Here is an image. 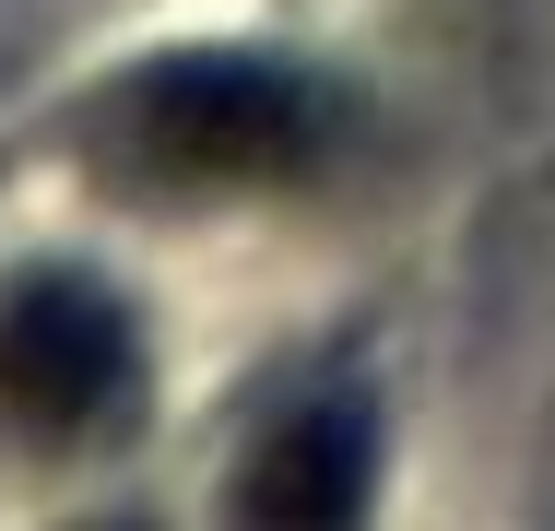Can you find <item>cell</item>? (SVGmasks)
Listing matches in <instances>:
<instances>
[{
    "mask_svg": "<svg viewBox=\"0 0 555 531\" xmlns=\"http://www.w3.org/2000/svg\"><path fill=\"white\" fill-rule=\"evenodd\" d=\"M320 95L296 83V72H272V60H166V72H142L130 106H118V142L154 166V178H284V166H308L320 154Z\"/></svg>",
    "mask_w": 555,
    "mask_h": 531,
    "instance_id": "1",
    "label": "cell"
},
{
    "mask_svg": "<svg viewBox=\"0 0 555 531\" xmlns=\"http://www.w3.org/2000/svg\"><path fill=\"white\" fill-rule=\"evenodd\" d=\"M130 319L95 296V284H24L0 308V402L24 425H107L130 402Z\"/></svg>",
    "mask_w": 555,
    "mask_h": 531,
    "instance_id": "2",
    "label": "cell"
},
{
    "mask_svg": "<svg viewBox=\"0 0 555 531\" xmlns=\"http://www.w3.org/2000/svg\"><path fill=\"white\" fill-rule=\"evenodd\" d=\"M236 531H354L366 520V414H320L272 425L248 461H236V496H224Z\"/></svg>",
    "mask_w": 555,
    "mask_h": 531,
    "instance_id": "3",
    "label": "cell"
},
{
    "mask_svg": "<svg viewBox=\"0 0 555 531\" xmlns=\"http://www.w3.org/2000/svg\"><path fill=\"white\" fill-rule=\"evenodd\" d=\"M118 531H130V520H118Z\"/></svg>",
    "mask_w": 555,
    "mask_h": 531,
    "instance_id": "4",
    "label": "cell"
}]
</instances>
